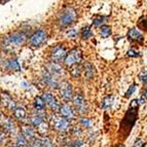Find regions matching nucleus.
<instances>
[{"mask_svg":"<svg viewBox=\"0 0 147 147\" xmlns=\"http://www.w3.org/2000/svg\"><path fill=\"white\" fill-rule=\"evenodd\" d=\"M81 71H82V69H81L80 66H78V64H76V65H74V66H72L70 68V74L73 77H79L81 74Z\"/></svg>","mask_w":147,"mask_h":147,"instance_id":"nucleus-27","label":"nucleus"},{"mask_svg":"<svg viewBox=\"0 0 147 147\" xmlns=\"http://www.w3.org/2000/svg\"><path fill=\"white\" fill-rule=\"evenodd\" d=\"M139 79L142 82H144V84H146L147 82V71H142L141 73L139 74Z\"/></svg>","mask_w":147,"mask_h":147,"instance_id":"nucleus-35","label":"nucleus"},{"mask_svg":"<svg viewBox=\"0 0 147 147\" xmlns=\"http://www.w3.org/2000/svg\"><path fill=\"white\" fill-rule=\"evenodd\" d=\"M66 56H67L66 51H65V49H64L63 47H61V45H57L52 51V53H51V58H52L53 61L56 62V63H59V62L63 61V60L65 61Z\"/></svg>","mask_w":147,"mask_h":147,"instance_id":"nucleus-10","label":"nucleus"},{"mask_svg":"<svg viewBox=\"0 0 147 147\" xmlns=\"http://www.w3.org/2000/svg\"><path fill=\"white\" fill-rule=\"evenodd\" d=\"M21 134L24 136L28 141H33L35 138V131L32 127H23L21 130Z\"/></svg>","mask_w":147,"mask_h":147,"instance_id":"nucleus-15","label":"nucleus"},{"mask_svg":"<svg viewBox=\"0 0 147 147\" xmlns=\"http://www.w3.org/2000/svg\"><path fill=\"white\" fill-rule=\"evenodd\" d=\"M127 56L131 57V58H136V57L140 56V53L137 52V51H135V49H130V51H127Z\"/></svg>","mask_w":147,"mask_h":147,"instance_id":"nucleus-34","label":"nucleus"},{"mask_svg":"<svg viewBox=\"0 0 147 147\" xmlns=\"http://www.w3.org/2000/svg\"><path fill=\"white\" fill-rule=\"evenodd\" d=\"M146 97H147V93L146 92H144V94H142L141 97H140V99H139V104H144L145 101H146Z\"/></svg>","mask_w":147,"mask_h":147,"instance_id":"nucleus-38","label":"nucleus"},{"mask_svg":"<svg viewBox=\"0 0 147 147\" xmlns=\"http://www.w3.org/2000/svg\"><path fill=\"white\" fill-rule=\"evenodd\" d=\"M43 121H44V119L42 117H40L38 114H34V115H32L31 117H30V123L35 127H38Z\"/></svg>","mask_w":147,"mask_h":147,"instance_id":"nucleus-22","label":"nucleus"},{"mask_svg":"<svg viewBox=\"0 0 147 147\" xmlns=\"http://www.w3.org/2000/svg\"><path fill=\"white\" fill-rule=\"evenodd\" d=\"M60 113H61V115L63 117H65L66 119H73L75 114L73 112V109L69 105H66V104H64V105L61 106V109H60Z\"/></svg>","mask_w":147,"mask_h":147,"instance_id":"nucleus-13","label":"nucleus"},{"mask_svg":"<svg viewBox=\"0 0 147 147\" xmlns=\"http://www.w3.org/2000/svg\"><path fill=\"white\" fill-rule=\"evenodd\" d=\"M138 27H139L140 29L144 30V31H147V16L142 17L138 21Z\"/></svg>","mask_w":147,"mask_h":147,"instance_id":"nucleus-29","label":"nucleus"},{"mask_svg":"<svg viewBox=\"0 0 147 147\" xmlns=\"http://www.w3.org/2000/svg\"><path fill=\"white\" fill-rule=\"evenodd\" d=\"M41 141H42V145H43V147H54V144H53L52 140L49 139V138L43 137L41 139Z\"/></svg>","mask_w":147,"mask_h":147,"instance_id":"nucleus-32","label":"nucleus"},{"mask_svg":"<svg viewBox=\"0 0 147 147\" xmlns=\"http://www.w3.org/2000/svg\"><path fill=\"white\" fill-rule=\"evenodd\" d=\"M16 145L19 146V147H27L28 146V140L26 139L22 134H20V135L17 137V139H16Z\"/></svg>","mask_w":147,"mask_h":147,"instance_id":"nucleus-25","label":"nucleus"},{"mask_svg":"<svg viewBox=\"0 0 147 147\" xmlns=\"http://www.w3.org/2000/svg\"><path fill=\"white\" fill-rule=\"evenodd\" d=\"M112 104H113V96L109 95L104 98L103 102H102V108L103 109H108V108H110L112 106Z\"/></svg>","mask_w":147,"mask_h":147,"instance_id":"nucleus-26","label":"nucleus"},{"mask_svg":"<svg viewBox=\"0 0 147 147\" xmlns=\"http://www.w3.org/2000/svg\"><path fill=\"white\" fill-rule=\"evenodd\" d=\"M42 97H43L44 101H45V104H47V105L49 106L51 109H52V111H54V112H60L61 105L59 104V102H58L57 98L55 97L54 95H53V94L44 93Z\"/></svg>","mask_w":147,"mask_h":147,"instance_id":"nucleus-8","label":"nucleus"},{"mask_svg":"<svg viewBox=\"0 0 147 147\" xmlns=\"http://www.w3.org/2000/svg\"><path fill=\"white\" fill-rule=\"evenodd\" d=\"M47 33L44 29H39L36 32H34L33 34L30 36L29 38V43L31 47H41L44 42L47 41Z\"/></svg>","mask_w":147,"mask_h":147,"instance_id":"nucleus-3","label":"nucleus"},{"mask_svg":"<svg viewBox=\"0 0 147 147\" xmlns=\"http://www.w3.org/2000/svg\"><path fill=\"white\" fill-rule=\"evenodd\" d=\"M76 18H77L76 10L72 7H68L60 13L58 18V24L61 28H66L75 22Z\"/></svg>","mask_w":147,"mask_h":147,"instance_id":"nucleus-2","label":"nucleus"},{"mask_svg":"<svg viewBox=\"0 0 147 147\" xmlns=\"http://www.w3.org/2000/svg\"><path fill=\"white\" fill-rule=\"evenodd\" d=\"M73 104L76 108V111L80 114H84L88 110V103H86V99L81 94H76L73 98Z\"/></svg>","mask_w":147,"mask_h":147,"instance_id":"nucleus-6","label":"nucleus"},{"mask_svg":"<svg viewBox=\"0 0 147 147\" xmlns=\"http://www.w3.org/2000/svg\"><path fill=\"white\" fill-rule=\"evenodd\" d=\"M81 61V52L79 49H73L67 54L66 59L64 61L66 66H74Z\"/></svg>","mask_w":147,"mask_h":147,"instance_id":"nucleus-5","label":"nucleus"},{"mask_svg":"<svg viewBox=\"0 0 147 147\" xmlns=\"http://www.w3.org/2000/svg\"><path fill=\"white\" fill-rule=\"evenodd\" d=\"M138 105H139V100H136V99L133 100L130 104L129 110L127 111L125 117L123 118V121L120 123V129L123 132H125V134H129L137 121Z\"/></svg>","mask_w":147,"mask_h":147,"instance_id":"nucleus-1","label":"nucleus"},{"mask_svg":"<svg viewBox=\"0 0 147 147\" xmlns=\"http://www.w3.org/2000/svg\"><path fill=\"white\" fill-rule=\"evenodd\" d=\"M107 18L106 17H103V16H98V17H96L95 19L93 20V25L95 27H99V26H103V23L106 21Z\"/></svg>","mask_w":147,"mask_h":147,"instance_id":"nucleus-28","label":"nucleus"},{"mask_svg":"<svg viewBox=\"0 0 147 147\" xmlns=\"http://www.w3.org/2000/svg\"><path fill=\"white\" fill-rule=\"evenodd\" d=\"M13 115H15V117L17 118L18 120L25 121L26 118H27V112L25 110V108L21 107V106H18L15 110H13Z\"/></svg>","mask_w":147,"mask_h":147,"instance_id":"nucleus-17","label":"nucleus"},{"mask_svg":"<svg viewBox=\"0 0 147 147\" xmlns=\"http://www.w3.org/2000/svg\"><path fill=\"white\" fill-rule=\"evenodd\" d=\"M42 78H43V81L47 84L49 86L53 88H60V84L58 79L55 77V75H53L52 73H49V71H44L43 74H42Z\"/></svg>","mask_w":147,"mask_h":147,"instance_id":"nucleus-11","label":"nucleus"},{"mask_svg":"<svg viewBox=\"0 0 147 147\" xmlns=\"http://www.w3.org/2000/svg\"><path fill=\"white\" fill-rule=\"evenodd\" d=\"M47 71L49 73H52L53 75L58 76L63 74V68L56 62H51V63L47 64Z\"/></svg>","mask_w":147,"mask_h":147,"instance_id":"nucleus-14","label":"nucleus"},{"mask_svg":"<svg viewBox=\"0 0 147 147\" xmlns=\"http://www.w3.org/2000/svg\"><path fill=\"white\" fill-rule=\"evenodd\" d=\"M37 131H38V133L41 134V135H45V134L49 132V125H47V123H45V121H43L39 127H37Z\"/></svg>","mask_w":147,"mask_h":147,"instance_id":"nucleus-30","label":"nucleus"},{"mask_svg":"<svg viewBox=\"0 0 147 147\" xmlns=\"http://www.w3.org/2000/svg\"><path fill=\"white\" fill-rule=\"evenodd\" d=\"M127 38L133 42H137V43H142L144 40L142 33L136 28H132L127 32Z\"/></svg>","mask_w":147,"mask_h":147,"instance_id":"nucleus-12","label":"nucleus"},{"mask_svg":"<svg viewBox=\"0 0 147 147\" xmlns=\"http://www.w3.org/2000/svg\"><path fill=\"white\" fill-rule=\"evenodd\" d=\"M2 103L4 104V106L9 108L10 110H12V111L18 107L15 101H12L11 99H10V97H8V96L5 95V94H2Z\"/></svg>","mask_w":147,"mask_h":147,"instance_id":"nucleus-20","label":"nucleus"},{"mask_svg":"<svg viewBox=\"0 0 147 147\" xmlns=\"http://www.w3.org/2000/svg\"><path fill=\"white\" fill-rule=\"evenodd\" d=\"M29 147H43L41 139H34L33 141H31Z\"/></svg>","mask_w":147,"mask_h":147,"instance_id":"nucleus-33","label":"nucleus"},{"mask_svg":"<svg viewBox=\"0 0 147 147\" xmlns=\"http://www.w3.org/2000/svg\"><path fill=\"white\" fill-rule=\"evenodd\" d=\"M80 123H82V125H84V127H90L92 125L91 120L88 119V118H81V119H80Z\"/></svg>","mask_w":147,"mask_h":147,"instance_id":"nucleus-36","label":"nucleus"},{"mask_svg":"<svg viewBox=\"0 0 147 147\" xmlns=\"http://www.w3.org/2000/svg\"><path fill=\"white\" fill-rule=\"evenodd\" d=\"M6 68L9 69V70H12V71H20L21 70V65L18 61L17 58H13V59H9L8 61H6V64H5Z\"/></svg>","mask_w":147,"mask_h":147,"instance_id":"nucleus-18","label":"nucleus"},{"mask_svg":"<svg viewBox=\"0 0 147 147\" xmlns=\"http://www.w3.org/2000/svg\"><path fill=\"white\" fill-rule=\"evenodd\" d=\"M52 125L53 127L59 132H67L70 129V123L63 116L53 115L52 116Z\"/></svg>","mask_w":147,"mask_h":147,"instance_id":"nucleus-4","label":"nucleus"},{"mask_svg":"<svg viewBox=\"0 0 147 147\" xmlns=\"http://www.w3.org/2000/svg\"><path fill=\"white\" fill-rule=\"evenodd\" d=\"M76 34H77V33H76V31L74 29H71L70 31H68V33H67V35L70 37H75Z\"/></svg>","mask_w":147,"mask_h":147,"instance_id":"nucleus-40","label":"nucleus"},{"mask_svg":"<svg viewBox=\"0 0 147 147\" xmlns=\"http://www.w3.org/2000/svg\"><path fill=\"white\" fill-rule=\"evenodd\" d=\"M1 123H2V127L6 132H8V133L16 132V125H15V123H13V120L10 117L4 118V120L1 121Z\"/></svg>","mask_w":147,"mask_h":147,"instance_id":"nucleus-16","label":"nucleus"},{"mask_svg":"<svg viewBox=\"0 0 147 147\" xmlns=\"http://www.w3.org/2000/svg\"><path fill=\"white\" fill-rule=\"evenodd\" d=\"M60 95H61L62 100L65 102H69V101L73 100V91H72V86L69 82H63L60 86Z\"/></svg>","mask_w":147,"mask_h":147,"instance_id":"nucleus-7","label":"nucleus"},{"mask_svg":"<svg viewBox=\"0 0 147 147\" xmlns=\"http://www.w3.org/2000/svg\"><path fill=\"white\" fill-rule=\"evenodd\" d=\"M145 92H146V93H147V82H146V84H145Z\"/></svg>","mask_w":147,"mask_h":147,"instance_id":"nucleus-41","label":"nucleus"},{"mask_svg":"<svg viewBox=\"0 0 147 147\" xmlns=\"http://www.w3.org/2000/svg\"><path fill=\"white\" fill-rule=\"evenodd\" d=\"M136 90H137V84H133L132 86H130V88H127V91L125 92V98H129V97H131V96H132L133 94H134L136 92Z\"/></svg>","mask_w":147,"mask_h":147,"instance_id":"nucleus-31","label":"nucleus"},{"mask_svg":"<svg viewBox=\"0 0 147 147\" xmlns=\"http://www.w3.org/2000/svg\"><path fill=\"white\" fill-rule=\"evenodd\" d=\"M133 147H145V143H143V141L141 139H137Z\"/></svg>","mask_w":147,"mask_h":147,"instance_id":"nucleus-37","label":"nucleus"},{"mask_svg":"<svg viewBox=\"0 0 147 147\" xmlns=\"http://www.w3.org/2000/svg\"><path fill=\"white\" fill-rule=\"evenodd\" d=\"M25 40H26V34L23 32H16L6 37L7 43L13 44V45H21L24 43Z\"/></svg>","mask_w":147,"mask_h":147,"instance_id":"nucleus-9","label":"nucleus"},{"mask_svg":"<svg viewBox=\"0 0 147 147\" xmlns=\"http://www.w3.org/2000/svg\"><path fill=\"white\" fill-rule=\"evenodd\" d=\"M33 104H34L36 112H42L45 109V101H44L43 97H36Z\"/></svg>","mask_w":147,"mask_h":147,"instance_id":"nucleus-19","label":"nucleus"},{"mask_svg":"<svg viewBox=\"0 0 147 147\" xmlns=\"http://www.w3.org/2000/svg\"><path fill=\"white\" fill-rule=\"evenodd\" d=\"M84 72H86V77L88 79H91L95 75V68L91 63L86 62L84 64Z\"/></svg>","mask_w":147,"mask_h":147,"instance_id":"nucleus-21","label":"nucleus"},{"mask_svg":"<svg viewBox=\"0 0 147 147\" xmlns=\"http://www.w3.org/2000/svg\"><path fill=\"white\" fill-rule=\"evenodd\" d=\"M100 35L103 38H107L111 35V27L108 25H103L100 28Z\"/></svg>","mask_w":147,"mask_h":147,"instance_id":"nucleus-23","label":"nucleus"},{"mask_svg":"<svg viewBox=\"0 0 147 147\" xmlns=\"http://www.w3.org/2000/svg\"><path fill=\"white\" fill-rule=\"evenodd\" d=\"M80 36L82 39H88V38H91V37L93 36V32H92L91 28L88 27V26L82 28L80 32Z\"/></svg>","mask_w":147,"mask_h":147,"instance_id":"nucleus-24","label":"nucleus"},{"mask_svg":"<svg viewBox=\"0 0 147 147\" xmlns=\"http://www.w3.org/2000/svg\"><path fill=\"white\" fill-rule=\"evenodd\" d=\"M0 134H1V145H3L5 143V140H6V134L3 133V130H1Z\"/></svg>","mask_w":147,"mask_h":147,"instance_id":"nucleus-39","label":"nucleus"},{"mask_svg":"<svg viewBox=\"0 0 147 147\" xmlns=\"http://www.w3.org/2000/svg\"><path fill=\"white\" fill-rule=\"evenodd\" d=\"M11 147H19V146H17V145H16V146H11Z\"/></svg>","mask_w":147,"mask_h":147,"instance_id":"nucleus-43","label":"nucleus"},{"mask_svg":"<svg viewBox=\"0 0 147 147\" xmlns=\"http://www.w3.org/2000/svg\"><path fill=\"white\" fill-rule=\"evenodd\" d=\"M6 1H7V0H1V3H2V4H3V3H5V2H6Z\"/></svg>","mask_w":147,"mask_h":147,"instance_id":"nucleus-42","label":"nucleus"}]
</instances>
